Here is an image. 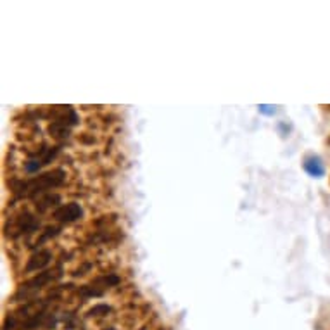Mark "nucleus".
I'll list each match as a JSON object with an SVG mask.
<instances>
[{
    "instance_id": "1",
    "label": "nucleus",
    "mask_w": 330,
    "mask_h": 330,
    "mask_svg": "<svg viewBox=\"0 0 330 330\" xmlns=\"http://www.w3.org/2000/svg\"><path fill=\"white\" fill-rule=\"evenodd\" d=\"M64 182V171L62 170H54L51 173L40 175L37 178L30 180V182L21 183V187L17 188V194H28V196H35V194L45 191V188L57 187Z\"/></svg>"
},
{
    "instance_id": "2",
    "label": "nucleus",
    "mask_w": 330,
    "mask_h": 330,
    "mask_svg": "<svg viewBox=\"0 0 330 330\" xmlns=\"http://www.w3.org/2000/svg\"><path fill=\"white\" fill-rule=\"evenodd\" d=\"M59 275L61 273H54V272H43V273H40L38 277H35V278H31L30 282H26L25 286H22L19 289V292H17V296H22V294H28L31 291H38V289H42L43 286H47V284H51L54 282Z\"/></svg>"
},
{
    "instance_id": "3",
    "label": "nucleus",
    "mask_w": 330,
    "mask_h": 330,
    "mask_svg": "<svg viewBox=\"0 0 330 330\" xmlns=\"http://www.w3.org/2000/svg\"><path fill=\"white\" fill-rule=\"evenodd\" d=\"M83 215V209L80 207V204L71 202V204H62L54 211V218L59 221H64V223H71V221L78 220Z\"/></svg>"
},
{
    "instance_id": "4",
    "label": "nucleus",
    "mask_w": 330,
    "mask_h": 330,
    "mask_svg": "<svg viewBox=\"0 0 330 330\" xmlns=\"http://www.w3.org/2000/svg\"><path fill=\"white\" fill-rule=\"evenodd\" d=\"M52 260L51 251H38L30 257L28 265H26V272H35V270H42L43 266H47Z\"/></svg>"
},
{
    "instance_id": "5",
    "label": "nucleus",
    "mask_w": 330,
    "mask_h": 330,
    "mask_svg": "<svg viewBox=\"0 0 330 330\" xmlns=\"http://www.w3.org/2000/svg\"><path fill=\"white\" fill-rule=\"evenodd\" d=\"M38 228V221L33 218L30 213H25L17 218V233H25V232H33Z\"/></svg>"
},
{
    "instance_id": "6",
    "label": "nucleus",
    "mask_w": 330,
    "mask_h": 330,
    "mask_svg": "<svg viewBox=\"0 0 330 330\" xmlns=\"http://www.w3.org/2000/svg\"><path fill=\"white\" fill-rule=\"evenodd\" d=\"M304 170L308 171L311 176H315V178H320V176H323V173H325V168L318 157H308L304 162Z\"/></svg>"
},
{
    "instance_id": "7",
    "label": "nucleus",
    "mask_w": 330,
    "mask_h": 330,
    "mask_svg": "<svg viewBox=\"0 0 330 330\" xmlns=\"http://www.w3.org/2000/svg\"><path fill=\"white\" fill-rule=\"evenodd\" d=\"M109 311H111V308L107 304H97L88 311V315L90 316H102V315H107Z\"/></svg>"
},
{
    "instance_id": "8",
    "label": "nucleus",
    "mask_w": 330,
    "mask_h": 330,
    "mask_svg": "<svg viewBox=\"0 0 330 330\" xmlns=\"http://www.w3.org/2000/svg\"><path fill=\"white\" fill-rule=\"evenodd\" d=\"M57 201H59V197H57V196H49L47 199H45V201L40 202V209H42V211H43V209H47V207L51 206V202H57Z\"/></svg>"
},
{
    "instance_id": "9",
    "label": "nucleus",
    "mask_w": 330,
    "mask_h": 330,
    "mask_svg": "<svg viewBox=\"0 0 330 330\" xmlns=\"http://www.w3.org/2000/svg\"><path fill=\"white\" fill-rule=\"evenodd\" d=\"M260 111L261 112H265V114H273L275 109L272 106H266V104H263V106H260Z\"/></svg>"
},
{
    "instance_id": "10",
    "label": "nucleus",
    "mask_w": 330,
    "mask_h": 330,
    "mask_svg": "<svg viewBox=\"0 0 330 330\" xmlns=\"http://www.w3.org/2000/svg\"><path fill=\"white\" fill-rule=\"evenodd\" d=\"M104 330H114V328H104Z\"/></svg>"
}]
</instances>
